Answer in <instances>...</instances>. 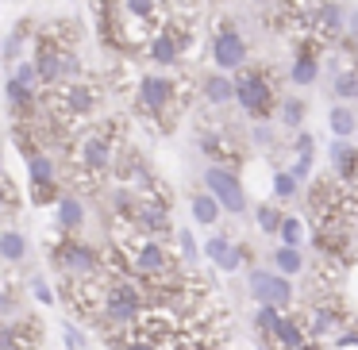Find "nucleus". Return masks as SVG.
<instances>
[{"label":"nucleus","mask_w":358,"mask_h":350,"mask_svg":"<svg viewBox=\"0 0 358 350\" xmlns=\"http://www.w3.org/2000/svg\"><path fill=\"white\" fill-rule=\"evenodd\" d=\"M204 185H208V193L220 200L224 212H231V216H243V212H247V193H243V181L235 177L231 166L212 162L208 173H204Z\"/></svg>","instance_id":"f257e3e1"},{"label":"nucleus","mask_w":358,"mask_h":350,"mask_svg":"<svg viewBox=\"0 0 358 350\" xmlns=\"http://www.w3.org/2000/svg\"><path fill=\"white\" fill-rule=\"evenodd\" d=\"M50 258H55L58 270H66L70 277H96V273L104 270V258L96 247H89V242H78V239H66L62 247L50 250Z\"/></svg>","instance_id":"f03ea898"},{"label":"nucleus","mask_w":358,"mask_h":350,"mask_svg":"<svg viewBox=\"0 0 358 350\" xmlns=\"http://www.w3.org/2000/svg\"><path fill=\"white\" fill-rule=\"evenodd\" d=\"M235 101H239V108L247 112V116L255 119H266L273 108V85L266 73L258 70H247L243 78H235Z\"/></svg>","instance_id":"7ed1b4c3"},{"label":"nucleus","mask_w":358,"mask_h":350,"mask_svg":"<svg viewBox=\"0 0 358 350\" xmlns=\"http://www.w3.org/2000/svg\"><path fill=\"white\" fill-rule=\"evenodd\" d=\"M247 289L258 304H273V308H289V304H293V285H289V277L278 270H250Z\"/></svg>","instance_id":"20e7f679"},{"label":"nucleus","mask_w":358,"mask_h":350,"mask_svg":"<svg viewBox=\"0 0 358 350\" xmlns=\"http://www.w3.org/2000/svg\"><path fill=\"white\" fill-rule=\"evenodd\" d=\"M247 39H243L235 27H220L216 35H212V62H216V70L231 73V70H243L247 66Z\"/></svg>","instance_id":"39448f33"},{"label":"nucleus","mask_w":358,"mask_h":350,"mask_svg":"<svg viewBox=\"0 0 358 350\" xmlns=\"http://www.w3.org/2000/svg\"><path fill=\"white\" fill-rule=\"evenodd\" d=\"M112 154H116V143H112V131L101 127V131H89L85 139L78 143V162L85 173H104L112 166Z\"/></svg>","instance_id":"423d86ee"},{"label":"nucleus","mask_w":358,"mask_h":350,"mask_svg":"<svg viewBox=\"0 0 358 350\" xmlns=\"http://www.w3.org/2000/svg\"><path fill=\"white\" fill-rule=\"evenodd\" d=\"M127 216H131L135 224H139V231H147V235L170 231V208H166V200H155V193H143L139 200L131 204Z\"/></svg>","instance_id":"0eeeda50"},{"label":"nucleus","mask_w":358,"mask_h":350,"mask_svg":"<svg viewBox=\"0 0 358 350\" xmlns=\"http://www.w3.org/2000/svg\"><path fill=\"white\" fill-rule=\"evenodd\" d=\"M35 70H39V85H62V47H55L50 39L35 43Z\"/></svg>","instance_id":"6e6552de"},{"label":"nucleus","mask_w":358,"mask_h":350,"mask_svg":"<svg viewBox=\"0 0 358 350\" xmlns=\"http://www.w3.org/2000/svg\"><path fill=\"white\" fill-rule=\"evenodd\" d=\"M170 101H173V81L155 78V73L139 81V104H143L147 112H155V116H158V112L170 108Z\"/></svg>","instance_id":"1a4fd4ad"},{"label":"nucleus","mask_w":358,"mask_h":350,"mask_svg":"<svg viewBox=\"0 0 358 350\" xmlns=\"http://www.w3.org/2000/svg\"><path fill=\"white\" fill-rule=\"evenodd\" d=\"M331 166H335V173H339L343 185H355V181H358V147H355V143H350V139H335Z\"/></svg>","instance_id":"9d476101"},{"label":"nucleus","mask_w":358,"mask_h":350,"mask_svg":"<svg viewBox=\"0 0 358 350\" xmlns=\"http://www.w3.org/2000/svg\"><path fill=\"white\" fill-rule=\"evenodd\" d=\"M4 93H8L12 116H16L20 124H27V119H35V112H39V101H35V89H27V85H20L16 78H8V85H4Z\"/></svg>","instance_id":"9b49d317"},{"label":"nucleus","mask_w":358,"mask_h":350,"mask_svg":"<svg viewBox=\"0 0 358 350\" xmlns=\"http://www.w3.org/2000/svg\"><path fill=\"white\" fill-rule=\"evenodd\" d=\"M343 27H347V12H343L339 4H320V12L312 16V31H316L320 39H339Z\"/></svg>","instance_id":"f8f14e48"},{"label":"nucleus","mask_w":358,"mask_h":350,"mask_svg":"<svg viewBox=\"0 0 358 350\" xmlns=\"http://www.w3.org/2000/svg\"><path fill=\"white\" fill-rule=\"evenodd\" d=\"M147 54L155 58L158 66H173L181 54V35L178 31H158L147 39Z\"/></svg>","instance_id":"ddd939ff"},{"label":"nucleus","mask_w":358,"mask_h":350,"mask_svg":"<svg viewBox=\"0 0 358 350\" xmlns=\"http://www.w3.org/2000/svg\"><path fill=\"white\" fill-rule=\"evenodd\" d=\"M270 339L278 342L281 350H301L304 342H308V331H304L296 319H289V316H278V323L270 327Z\"/></svg>","instance_id":"4468645a"},{"label":"nucleus","mask_w":358,"mask_h":350,"mask_svg":"<svg viewBox=\"0 0 358 350\" xmlns=\"http://www.w3.org/2000/svg\"><path fill=\"white\" fill-rule=\"evenodd\" d=\"M343 327V312L335 308V304H320L316 312H312V323H308V335L312 339H324V335L339 331Z\"/></svg>","instance_id":"2eb2a0df"},{"label":"nucleus","mask_w":358,"mask_h":350,"mask_svg":"<svg viewBox=\"0 0 358 350\" xmlns=\"http://www.w3.org/2000/svg\"><path fill=\"white\" fill-rule=\"evenodd\" d=\"M55 208H58V227H62V231H78V227L85 224V204H81L78 196H58Z\"/></svg>","instance_id":"dca6fc26"},{"label":"nucleus","mask_w":358,"mask_h":350,"mask_svg":"<svg viewBox=\"0 0 358 350\" xmlns=\"http://www.w3.org/2000/svg\"><path fill=\"white\" fill-rule=\"evenodd\" d=\"M24 162H27V177H31V185H55L58 166H55V158H50V154L35 150V154H31V158H24Z\"/></svg>","instance_id":"f3484780"},{"label":"nucleus","mask_w":358,"mask_h":350,"mask_svg":"<svg viewBox=\"0 0 358 350\" xmlns=\"http://www.w3.org/2000/svg\"><path fill=\"white\" fill-rule=\"evenodd\" d=\"M289 78H293V85H316L320 62H316V54H312L308 47H301V54H296V62H293V70H289Z\"/></svg>","instance_id":"a211bd4d"},{"label":"nucleus","mask_w":358,"mask_h":350,"mask_svg":"<svg viewBox=\"0 0 358 350\" xmlns=\"http://www.w3.org/2000/svg\"><path fill=\"white\" fill-rule=\"evenodd\" d=\"M327 127H331L335 139H350V135L358 131V116H355V112H350L347 104L339 101V104L331 108V116H327Z\"/></svg>","instance_id":"6ab92c4d"},{"label":"nucleus","mask_w":358,"mask_h":350,"mask_svg":"<svg viewBox=\"0 0 358 350\" xmlns=\"http://www.w3.org/2000/svg\"><path fill=\"white\" fill-rule=\"evenodd\" d=\"M43 339V323L39 319H24V323H12V350H31Z\"/></svg>","instance_id":"aec40b11"},{"label":"nucleus","mask_w":358,"mask_h":350,"mask_svg":"<svg viewBox=\"0 0 358 350\" xmlns=\"http://www.w3.org/2000/svg\"><path fill=\"white\" fill-rule=\"evenodd\" d=\"M204 96H208L212 104H231L235 101V78H227V73H212V78L204 81Z\"/></svg>","instance_id":"412c9836"},{"label":"nucleus","mask_w":358,"mask_h":350,"mask_svg":"<svg viewBox=\"0 0 358 350\" xmlns=\"http://www.w3.org/2000/svg\"><path fill=\"white\" fill-rule=\"evenodd\" d=\"M273 270L285 273V277H296V273L304 270L301 247H273Z\"/></svg>","instance_id":"4be33fe9"},{"label":"nucleus","mask_w":358,"mask_h":350,"mask_svg":"<svg viewBox=\"0 0 358 350\" xmlns=\"http://www.w3.org/2000/svg\"><path fill=\"white\" fill-rule=\"evenodd\" d=\"M220 200L212 193H196L193 196V219L196 224H204V227H216V219H220Z\"/></svg>","instance_id":"5701e85b"},{"label":"nucleus","mask_w":358,"mask_h":350,"mask_svg":"<svg viewBox=\"0 0 358 350\" xmlns=\"http://www.w3.org/2000/svg\"><path fill=\"white\" fill-rule=\"evenodd\" d=\"M0 258H4V262H24L27 258V239L20 231H0Z\"/></svg>","instance_id":"b1692460"},{"label":"nucleus","mask_w":358,"mask_h":350,"mask_svg":"<svg viewBox=\"0 0 358 350\" xmlns=\"http://www.w3.org/2000/svg\"><path fill=\"white\" fill-rule=\"evenodd\" d=\"M178 254H181V262H185V273H193L196 265H201V247H196L193 231H178Z\"/></svg>","instance_id":"393cba45"},{"label":"nucleus","mask_w":358,"mask_h":350,"mask_svg":"<svg viewBox=\"0 0 358 350\" xmlns=\"http://www.w3.org/2000/svg\"><path fill=\"white\" fill-rule=\"evenodd\" d=\"M278 239H281V247H301V242H304V219H296V216H281Z\"/></svg>","instance_id":"a878e982"},{"label":"nucleus","mask_w":358,"mask_h":350,"mask_svg":"<svg viewBox=\"0 0 358 350\" xmlns=\"http://www.w3.org/2000/svg\"><path fill=\"white\" fill-rule=\"evenodd\" d=\"M304 112H308V104H304L301 96H289V101H281V124H285V127H296V131H301Z\"/></svg>","instance_id":"bb28decb"},{"label":"nucleus","mask_w":358,"mask_h":350,"mask_svg":"<svg viewBox=\"0 0 358 350\" xmlns=\"http://www.w3.org/2000/svg\"><path fill=\"white\" fill-rule=\"evenodd\" d=\"M335 96H339V101H355V96H358V73L355 70H339V73H335Z\"/></svg>","instance_id":"cd10ccee"},{"label":"nucleus","mask_w":358,"mask_h":350,"mask_svg":"<svg viewBox=\"0 0 358 350\" xmlns=\"http://www.w3.org/2000/svg\"><path fill=\"white\" fill-rule=\"evenodd\" d=\"M255 219H258V227H262L266 235H278V227H281V212L273 208V204H258V208H255Z\"/></svg>","instance_id":"c85d7f7f"},{"label":"nucleus","mask_w":358,"mask_h":350,"mask_svg":"<svg viewBox=\"0 0 358 350\" xmlns=\"http://www.w3.org/2000/svg\"><path fill=\"white\" fill-rule=\"evenodd\" d=\"M12 78H16L20 85H27V89H39V70H35L31 58H20L16 70H12Z\"/></svg>","instance_id":"c756f323"},{"label":"nucleus","mask_w":358,"mask_h":350,"mask_svg":"<svg viewBox=\"0 0 358 350\" xmlns=\"http://www.w3.org/2000/svg\"><path fill=\"white\" fill-rule=\"evenodd\" d=\"M227 250H231V239H227L224 231H216L212 239H204V250H201V254H204V258H212V262H220V258H224Z\"/></svg>","instance_id":"7c9ffc66"},{"label":"nucleus","mask_w":358,"mask_h":350,"mask_svg":"<svg viewBox=\"0 0 358 350\" xmlns=\"http://www.w3.org/2000/svg\"><path fill=\"white\" fill-rule=\"evenodd\" d=\"M296 185H301V181H296L293 173H273V196H278V200H293Z\"/></svg>","instance_id":"2f4dec72"},{"label":"nucleus","mask_w":358,"mask_h":350,"mask_svg":"<svg viewBox=\"0 0 358 350\" xmlns=\"http://www.w3.org/2000/svg\"><path fill=\"white\" fill-rule=\"evenodd\" d=\"M155 8L158 0H124V12L131 20H155Z\"/></svg>","instance_id":"473e14b6"},{"label":"nucleus","mask_w":358,"mask_h":350,"mask_svg":"<svg viewBox=\"0 0 358 350\" xmlns=\"http://www.w3.org/2000/svg\"><path fill=\"white\" fill-rule=\"evenodd\" d=\"M278 316H281V308H273V304H258V316H255L258 331H262V335H270V327L278 323Z\"/></svg>","instance_id":"72a5a7b5"},{"label":"nucleus","mask_w":358,"mask_h":350,"mask_svg":"<svg viewBox=\"0 0 358 350\" xmlns=\"http://www.w3.org/2000/svg\"><path fill=\"white\" fill-rule=\"evenodd\" d=\"M4 212H16V189L8 185V177L0 173V216Z\"/></svg>","instance_id":"f704fd0d"},{"label":"nucleus","mask_w":358,"mask_h":350,"mask_svg":"<svg viewBox=\"0 0 358 350\" xmlns=\"http://www.w3.org/2000/svg\"><path fill=\"white\" fill-rule=\"evenodd\" d=\"M243 258H247V254H243V250L239 247H231V250H227V254L224 258H220V270H224V273H235V270H239V265H243Z\"/></svg>","instance_id":"c9c22d12"},{"label":"nucleus","mask_w":358,"mask_h":350,"mask_svg":"<svg viewBox=\"0 0 358 350\" xmlns=\"http://www.w3.org/2000/svg\"><path fill=\"white\" fill-rule=\"evenodd\" d=\"M31 293H35V300H39V304H55V289H50L43 277H31Z\"/></svg>","instance_id":"e433bc0d"},{"label":"nucleus","mask_w":358,"mask_h":350,"mask_svg":"<svg viewBox=\"0 0 358 350\" xmlns=\"http://www.w3.org/2000/svg\"><path fill=\"white\" fill-rule=\"evenodd\" d=\"M20 47H24V31H16V35H8V43H4V58H8V62H20Z\"/></svg>","instance_id":"4c0bfd02"},{"label":"nucleus","mask_w":358,"mask_h":350,"mask_svg":"<svg viewBox=\"0 0 358 350\" xmlns=\"http://www.w3.org/2000/svg\"><path fill=\"white\" fill-rule=\"evenodd\" d=\"M62 335H66V347L70 350H85V335H81L73 323H62Z\"/></svg>","instance_id":"58836bf2"},{"label":"nucleus","mask_w":358,"mask_h":350,"mask_svg":"<svg viewBox=\"0 0 358 350\" xmlns=\"http://www.w3.org/2000/svg\"><path fill=\"white\" fill-rule=\"evenodd\" d=\"M289 173H293L296 181H304L312 173V154H296V162H293V170H289Z\"/></svg>","instance_id":"ea45409f"},{"label":"nucleus","mask_w":358,"mask_h":350,"mask_svg":"<svg viewBox=\"0 0 358 350\" xmlns=\"http://www.w3.org/2000/svg\"><path fill=\"white\" fill-rule=\"evenodd\" d=\"M312 147H316V139H312L308 131H301V135H296V143H293V150H296V154H312Z\"/></svg>","instance_id":"a19ab883"},{"label":"nucleus","mask_w":358,"mask_h":350,"mask_svg":"<svg viewBox=\"0 0 358 350\" xmlns=\"http://www.w3.org/2000/svg\"><path fill=\"white\" fill-rule=\"evenodd\" d=\"M0 350H12V323L0 316Z\"/></svg>","instance_id":"79ce46f5"},{"label":"nucleus","mask_w":358,"mask_h":350,"mask_svg":"<svg viewBox=\"0 0 358 350\" xmlns=\"http://www.w3.org/2000/svg\"><path fill=\"white\" fill-rule=\"evenodd\" d=\"M339 347H358V331H350V335H339Z\"/></svg>","instance_id":"37998d69"},{"label":"nucleus","mask_w":358,"mask_h":350,"mask_svg":"<svg viewBox=\"0 0 358 350\" xmlns=\"http://www.w3.org/2000/svg\"><path fill=\"white\" fill-rule=\"evenodd\" d=\"M120 350H158L155 342H127V347H120Z\"/></svg>","instance_id":"c03bdc74"},{"label":"nucleus","mask_w":358,"mask_h":350,"mask_svg":"<svg viewBox=\"0 0 358 350\" xmlns=\"http://www.w3.org/2000/svg\"><path fill=\"white\" fill-rule=\"evenodd\" d=\"M347 31L358 35V12H350V16H347Z\"/></svg>","instance_id":"a18cd8bd"},{"label":"nucleus","mask_w":358,"mask_h":350,"mask_svg":"<svg viewBox=\"0 0 358 350\" xmlns=\"http://www.w3.org/2000/svg\"><path fill=\"white\" fill-rule=\"evenodd\" d=\"M0 173H4V147H0Z\"/></svg>","instance_id":"49530a36"},{"label":"nucleus","mask_w":358,"mask_h":350,"mask_svg":"<svg viewBox=\"0 0 358 350\" xmlns=\"http://www.w3.org/2000/svg\"><path fill=\"white\" fill-rule=\"evenodd\" d=\"M208 350H216V347H208Z\"/></svg>","instance_id":"de8ad7c7"},{"label":"nucleus","mask_w":358,"mask_h":350,"mask_svg":"<svg viewBox=\"0 0 358 350\" xmlns=\"http://www.w3.org/2000/svg\"><path fill=\"white\" fill-rule=\"evenodd\" d=\"M0 289H4V285H0Z\"/></svg>","instance_id":"09e8293b"}]
</instances>
